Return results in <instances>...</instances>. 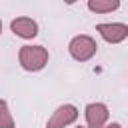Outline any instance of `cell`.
<instances>
[{"mask_svg":"<svg viewBox=\"0 0 128 128\" xmlns=\"http://www.w3.org/2000/svg\"><path fill=\"white\" fill-rule=\"evenodd\" d=\"M50 54L44 46H22L18 52V62L26 72H40L46 68Z\"/></svg>","mask_w":128,"mask_h":128,"instance_id":"cell-1","label":"cell"},{"mask_svg":"<svg viewBox=\"0 0 128 128\" xmlns=\"http://www.w3.org/2000/svg\"><path fill=\"white\" fill-rule=\"evenodd\" d=\"M68 52L70 56L76 60V62H88L96 56L98 52V44L92 36L88 34H80V36H74L68 44Z\"/></svg>","mask_w":128,"mask_h":128,"instance_id":"cell-2","label":"cell"},{"mask_svg":"<svg viewBox=\"0 0 128 128\" xmlns=\"http://www.w3.org/2000/svg\"><path fill=\"white\" fill-rule=\"evenodd\" d=\"M78 114L80 112L74 104H62L52 112V116L46 122V128H68L78 120Z\"/></svg>","mask_w":128,"mask_h":128,"instance_id":"cell-3","label":"cell"},{"mask_svg":"<svg viewBox=\"0 0 128 128\" xmlns=\"http://www.w3.org/2000/svg\"><path fill=\"white\" fill-rule=\"evenodd\" d=\"M96 32L108 44H120L128 38V24H124V22H102V24H96Z\"/></svg>","mask_w":128,"mask_h":128,"instance_id":"cell-4","label":"cell"},{"mask_svg":"<svg viewBox=\"0 0 128 128\" xmlns=\"http://www.w3.org/2000/svg\"><path fill=\"white\" fill-rule=\"evenodd\" d=\"M84 114H86V128H104L110 118V110L104 102H90Z\"/></svg>","mask_w":128,"mask_h":128,"instance_id":"cell-5","label":"cell"},{"mask_svg":"<svg viewBox=\"0 0 128 128\" xmlns=\"http://www.w3.org/2000/svg\"><path fill=\"white\" fill-rule=\"evenodd\" d=\"M10 30L18 36V38H24V40H32L38 36V24L36 20L32 18H26V16H18L10 22Z\"/></svg>","mask_w":128,"mask_h":128,"instance_id":"cell-6","label":"cell"},{"mask_svg":"<svg viewBox=\"0 0 128 128\" xmlns=\"http://www.w3.org/2000/svg\"><path fill=\"white\" fill-rule=\"evenodd\" d=\"M88 10L96 14H108L120 8V0H88Z\"/></svg>","mask_w":128,"mask_h":128,"instance_id":"cell-7","label":"cell"},{"mask_svg":"<svg viewBox=\"0 0 128 128\" xmlns=\"http://www.w3.org/2000/svg\"><path fill=\"white\" fill-rule=\"evenodd\" d=\"M14 116L10 112V106L6 100L0 98V128H14Z\"/></svg>","mask_w":128,"mask_h":128,"instance_id":"cell-8","label":"cell"},{"mask_svg":"<svg viewBox=\"0 0 128 128\" xmlns=\"http://www.w3.org/2000/svg\"><path fill=\"white\" fill-rule=\"evenodd\" d=\"M104 128H122V126H120L118 122H108V124H106Z\"/></svg>","mask_w":128,"mask_h":128,"instance_id":"cell-9","label":"cell"},{"mask_svg":"<svg viewBox=\"0 0 128 128\" xmlns=\"http://www.w3.org/2000/svg\"><path fill=\"white\" fill-rule=\"evenodd\" d=\"M0 34H2V20H0Z\"/></svg>","mask_w":128,"mask_h":128,"instance_id":"cell-10","label":"cell"},{"mask_svg":"<svg viewBox=\"0 0 128 128\" xmlns=\"http://www.w3.org/2000/svg\"><path fill=\"white\" fill-rule=\"evenodd\" d=\"M76 128H84V126H76Z\"/></svg>","mask_w":128,"mask_h":128,"instance_id":"cell-11","label":"cell"}]
</instances>
